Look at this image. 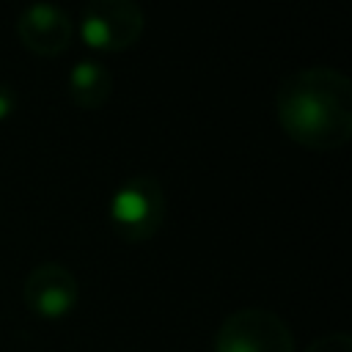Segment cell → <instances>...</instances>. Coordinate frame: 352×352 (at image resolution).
Masks as SVG:
<instances>
[{
    "instance_id": "3957f363",
    "label": "cell",
    "mask_w": 352,
    "mask_h": 352,
    "mask_svg": "<svg viewBox=\"0 0 352 352\" xmlns=\"http://www.w3.org/2000/svg\"><path fill=\"white\" fill-rule=\"evenodd\" d=\"M212 352H294V333L270 308H239L214 330Z\"/></svg>"
},
{
    "instance_id": "5b68a950",
    "label": "cell",
    "mask_w": 352,
    "mask_h": 352,
    "mask_svg": "<svg viewBox=\"0 0 352 352\" xmlns=\"http://www.w3.org/2000/svg\"><path fill=\"white\" fill-rule=\"evenodd\" d=\"M80 300V283L74 272L58 261L36 264L22 283V302L38 319L58 322L74 311Z\"/></svg>"
},
{
    "instance_id": "6da1fadb",
    "label": "cell",
    "mask_w": 352,
    "mask_h": 352,
    "mask_svg": "<svg viewBox=\"0 0 352 352\" xmlns=\"http://www.w3.org/2000/svg\"><path fill=\"white\" fill-rule=\"evenodd\" d=\"M280 129L314 151L341 148L352 135V82L333 66L289 72L275 94Z\"/></svg>"
},
{
    "instance_id": "7a4b0ae2",
    "label": "cell",
    "mask_w": 352,
    "mask_h": 352,
    "mask_svg": "<svg viewBox=\"0 0 352 352\" xmlns=\"http://www.w3.org/2000/svg\"><path fill=\"white\" fill-rule=\"evenodd\" d=\"M107 217L113 231L126 242L151 239L165 220V192L157 176L135 173L124 179L110 195Z\"/></svg>"
},
{
    "instance_id": "9c48e42d",
    "label": "cell",
    "mask_w": 352,
    "mask_h": 352,
    "mask_svg": "<svg viewBox=\"0 0 352 352\" xmlns=\"http://www.w3.org/2000/svg\"><path fill=\"white\" fill-rule=\"evenodd\" d=\"M14 104H16V94H14V88L6 85V82H0V118H8L11 110H14Z\"/></svg>"
},
{
    "instance_id": "8992f818",
    "label": "cell",
    "mask_w": 352,
    "mask_h": 352,
    "mask_svg": "<svg viewBox=\"0 0 352 352\" xmlns=\"http://www.w3.org/2000/svg\"><path fill=\"white\" fill-rule=\"evenodd\" d=\"M16 36L36 55H58L72 44L74 22L60 6L36 0L25 6V11L19 14Z\"/></svg>"
},
{
    "instance_id": "277c9868",
    "label": "cell",
    "mask_w": 352,
    "mask_h": 352,
    "mask_svg": "<svg viewBox=\"0 0 352 352\" xmlns=\"http://www.w3.org/2000/svg\"><path fill=\"white\" fill-rule=\"evenodd\" d=\"M143 22L138 0H88L80 19V36L96 50L121 52L140 38Z\"/></svg>"
},
{
    "instance_id": "ba28073f",
    "label": "cell",
    "mask_w": 352,
    "mask_h": 352,
    "mask_svg": "<svg viewBox=\"0 0 352 352\" xmlns=\"http://www.w3.org/2000/svg\"><path fill=\"white\" fill-rule=\"evenodd\" d=\"M305 352H352V338L346 333H324L314 338Z\"/></svg>"
},
{
    "instance_id": "52a82bcc",
    "label": "cell",
    "mask_w": 352,
    "mask_h": 352,
    "mask_svg": "<svg viewBox=\"0 0 352 352\" xmlns=\"http://www.w3.org/2000/svg\"><path fill=\"white\" fill-rule=\"evenodd\" d=\"M69 94L85 110L102 107L113 94V74L102 60L85 58L69 69Z\"/></svg>"
}]
</instances>
